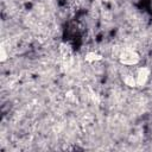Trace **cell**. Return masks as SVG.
<instances>
[{
    "label": "cell",
    "instance_id": "6da1fadb",
    "mask_svg": "<svg viewBox=\"0 0 152 152\" xmlns=\"http://www.w3.org/2000/svg\"><path fill=\"white\" fill-rule=\"evenodd\" d=\"M139 61V56L135 51L133 50H125L124 52H121L120 55V62L122 64H126V65H133L135 63H138Z\"/></svg>",
    "mask_w": 152,
    "mask_h": 152
},
{
    "label": "cell",
    "instance_id": "5b68a950",
    "mask_svg": "<svg viewBox=\"0 0 152 152\" xmlns=\"http://www.w3.org/2000/svg\"><path fill=\"white\" fill-rule=\"evenodd\" d=\"M0 59H1V62H5L7 59V52H6L4 45L0 48Z\"/></svg>",
    "mask_w": 152,
    "mask_h": 152
},
{
    "label": "cell",
    "instance_id": "3957f363",
    "mask_svg": "<svg viewBox=\"0 0 152 152\" xmlns=\"http://www.w3.org/2000/svg\"><path fill=\"white\" fill-rule=\"evenodd\" d=\"M102 57L100 56V55H97V53H95V52H88L87 55H86V61H88V62H95V61H100Z\"/></svg>",
    "mask_w": 152,
    "mask_h": 152
},
{
    "label": "cell",
    "instance_id": "7a4b0ae2",
    "mask_svg": "<svg viewBox=\"0 0 152 152\" xmlns=\"http://www.w3.org/2000/svg\"><path fill=\"white\" fill-rule=\"evenodd\" d=\"M148 76H150V69L148 68H145V66L144 68H140L138 70V72H137V77H135L137 86H140V87L145 86L146 82H147V80H148Z\"/></svg>",
    "mask_w": 152,
    "mask_h": 152
},
{
    "label": "cell",
    "instance_id": "277c9868",
    "mask_svg": "<svg viewBox=\"0 0 152 152\" xmlns=\"http://www.w3.org/2000/svg\"><path fill=\"white\" fill-rule=\"evenodd\" d=\"M125 83H126V86H128V87H135V86H137V80H135V77L128 75L127 77H125Z\"/></svg>",
    "mask_w": 152,
    "mask_h": 152
}]
</instances>
